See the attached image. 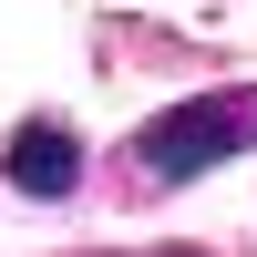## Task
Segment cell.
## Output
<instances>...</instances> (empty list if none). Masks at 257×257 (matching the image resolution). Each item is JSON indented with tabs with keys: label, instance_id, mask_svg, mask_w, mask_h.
<instances>
[{
	"label": "cell",
	"instance_id": "cell-1",
	"mask_svg": "<svg viewBox=\"0 0 257 257\" xmlns=\"http://www.w3.org/2000/svg\"><path fill=\"white\" fill-rule=\"evenodd\" d=\"M247 144H257V93H196V103H175V113H155L134 134V175L185 185V175H206V165L247 155Z\"/></svg>",
	"mask_w": 257,
	"mask_h": 257
},
{
	"label": "cell",
	"instance_id": "cell-2",
	"mask_svg": "<svg viewBox=\"0 0 257 257\" xmlns=\"http://www.w3.org/2000/svg\"><path fill=\"white\" fill-rule=\"evenodd\" d=\"M0 175H11L21 196H41V206H52V196H72V185H82V134L31 113V123L11 134V155H0Z\"/></svg>",
	"mask_w": 257,
	"mask_h": 257
}]
</instances>
